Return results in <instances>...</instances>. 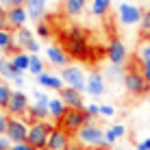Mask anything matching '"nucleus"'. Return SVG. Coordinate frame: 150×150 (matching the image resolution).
I'll return each mask as SVG.
<instances>
[{"label":"nucleus","instance_id":"bb28decb","mask_svg":"<svg viewBox=\"0 0 150 150\" xmlns=\"http://www.w3.org/2000/svg\"><path fill=\"white\" fill-rule=\"evenodd\" d=\"M28 72L33 76H39L41 72H46V63H44V59L39 57V52L37 54H30V65H28Z\"/></svg>","mask_w":150,"mask_h":150},{"label":"nucleus","instance_id":"4c0bfd02","mask_svg":"<svg viewBox=\"0 0 150 150\" xmlns=\"http://www.w3.org/2000/svg\"><path fill=\"white\" fill-rule=\"evenodd\" d=\"M11 150H35V148L30 146L28 142H13V146H11Z\"/></svg>","mask_w":150,"mask_h":150},{"label":"nucleus","instance_id":"7ed1b4c3","mask_svg":"<svg viewBox=\"0 0 150 150\" xmlns=\"http://www.w3.org/2000/svg\"><path fill=\"white\" fill-rule=\"evenodd\" d=\"M87 122H94V117H89V115L85 113V107H83V109L68 107V111L63 113V117H61V120L57 122V124H59L61 128H65L70 135H74V133H79Z\"/></svg>","mask_w":150,"mask_h":150},{"label":"nucleus","instance_id":"5701e85b","mask_svg":"<svg viewBox=\"0 0 150 150\" xmlns=\"http://www.w3.org/2000/svg\"><path fill=\"white\" fill-rule=\"evenodd\" d=\"M26 117L30 122H37V120H48L50 113H48V105H39V102H30Z\"/></svg>","mask_w":150,"mask_h":150},{"label":"nucleus","instance_id":"cd10ccee","mask_svg":"<svg viewBox=\"0 0 150 150\" xmlns=\"http://www.w3.org/2000/svg\"><path fill=\"white\" fill-rule=\"evenodd\" d=\"M137 26H139V35H142V39L150 37V9H146V11H144L142 22H139Z\"/></svg>","mask_w":150,"mask_h":150},{"label":"nucleus","instance_id":"393cba45","mask_svg":"<svg viewBox=\"0 0 150 150\" xmlns=\"http://www.w3.org/2000/svg\"><path fill=\"white\" fill-rule=\"evenodd\" d=\"M135 61L139 65H142V63H150V37L139 41L137 52H135Z\"/></svg>","mask_w":150,"mask_h":150},{"label":"nucleus","instance_id":"20e7f679","mask_svg":"<svg viewBox=\"0 0 150 150\" xmlns=\"http://www.w3.org/2000/svg\"><path fill=\"white\" fill-rule=\"evenodd\" d=\"M50 131H52V124H50L48 120L30 122V124H28V135H26V142H28L35 150H46V144H48Z\"/></svg>","mask_w":150,"mask_h":150},{"label":"nucleus","instance_id":"4468645a","mask_svg":"<svg viewBox=\"0 0 150 150\" xmlns=\"http://www.w3.org/2000/svg\"><path fill=\"white\" fill-rule=\"evenodd\" d=\"M44 52H46V61H48L50 65H54V68H65V65H70V54H68V50H65L63 46L50 44Z\"/></svg>","mask_w":150,"mask_h":150},{"label":"nucleus","instance_id":"6ab92c4d","mask_svg":"<svg viewBox=\"0 0 150 150\" xmlns=\"http://www.w3.org/2000/svg\"><path fill=\"white\" fill-rule=\"evenodd\" d=\"M15 50H20L15 44V33L11 28H0V52L13 54Z\"/></svg>","mask_w":150,"mask_h":150},{"label":"nucleus","instance_id":"37998d69","mask_svg":"<svg viewBox=\"0 0 150 150\" xmlns=\"http://www.w3.org/2000/svg\"><path fill=\"white\" fill-rule=\"evenodd\" d=\"M26 0H9V7H20V4H24Z\"/></svg>","mask_w":150,"mask_h":150},{"label":"nucleus","instance_id":"473e14b6","mask_svg":"<svg viewBox=\"0 0 150 150\" xmlns=\"http://www.w3.org/2000/svg\"><path fill=\"white\" fill-rule=\"evenodd\" d=\"M85 113H87L89 117L100 115V105H96V102H87V105H85Z\"/></svg>","mask_w":150,"mask_h":150},{"label":"nucleus","instance_id":"79ce46f5","mask_svg":"<svg viewBox=\"0 0 150 150\" xmlns=\"http://www.w3.org/2000/svg\"><path fill=\"white\" fill-rule=\"evenodd\" d=\"M65 150H85V146H83L81 142H79V144H74V142H72V144H70V146L65 148Z\"/></svg>","mask_w":150,"mask_h":150},{"label":"nucleus","instance_id":"f704fd0d","mask_svg":"<svg viewBox=\"0 0 150 150\" xmlns=\"http://www.w3.org/2000/svg\"><path fill=\"white\" fill-rule=\"evenodd\" d=\"M100 115L102 117H113L115 115V107L113 105H100Z\"/></svg>","mask_w":150,"mask_h":150},{"label":"nucleus","instance_id":"423d86ee","mask_svg":"<svg viewBox=\"0 0 150 150\" xmlns=\"http://www.w3.org/2000/svg\"><path fill=\"white\" fill-rule=\"evenodd\" d=\"M142 15H144V9L128 2V0H122L120 7H117V20L124 26H137L142 22Z\"/></svg>","mask_w":150,"mask_h":150},{"label":"nucleus","instance_id":"c85d7f7f","mask_svg":"<svg viewBox=\"0 0 150 150\" xmlns=\"http://www.w3.org/2000/svg\"><path fill=\"white\" fill-rule=\"evenodd\" d=\"M105 76L109 81H120L122 76H124V65H115V63H111L109 68L105 70Z\"/></svg>","mask_w":150,"mask_h":150},{"label":"nucleus","instance_id":"e433bc0d","mask_svg":"<svg viewBox=\"0 0 150 150\" xmlns=\"http://www.w3.org/2000/svg\"><path fill=\"white\" fill-rule=\"evenodd\" d=\"M105 139H107V144H109V146H113V144L117 142V135L113 133V128H111V126L105 131Z\"/></svg>","mask_w":150,"mask_h":150},{"label":"nucleus","instance_id":"ddd939ff","mask_svg":"<svg viewBox=\"0 0 150 150\" xmlns=\"http://www.w3.org/2000/svg\"><path fill=\"white\" fill-rule=\"evenodd\" d=\"M70 144H72V135L65 131V128H61L59 124H57V126H52V131H50L46 150H65Z\"/></svg>","mask_w":150,"mask_h":150},{"label":"nucleus","instance_id":"ea45409f","mask_svg":"<svg viewBox=\"0 0 150 150\" xmlns=\"http://www.w3.org/2000/svg\"><path fill=\"white\" fill-rule=\"evenodd\" d=\"M137 65H139V63H137ZM139 70H142L144 79H146V83H148V87H150V63H142V65H139Z\"/></svg>","mask_w":150,"mask_h":150},{"label":"nucleus","instance_id":"09e8293b","mask_svg":"<svg viewBox=\"0 0 150 150\" xmlns=\"http://www.w3.org/2000/svg\"><path fill=\"white\" fill-rule=\"evenodd\" d=\"M94 150H96V148H94Z\"/></svg>","mask_w":150,"mask_h":150},{"label":"nucleus","instance_id":"0eeeda50","mask_svg":"<svg viewBox=\"0 0 150 150\" xmlns=\"http://www.w3.org/2000/svg\"><path fill=\"white\" fill-rule=\"evenodd\" d=\"M61 79L68 87H74V89H79L85 94V83H87V76H85V70L81 68V65H65V68H61Z\"/></svg>","mask_w":150,"mask_h":150},{"label":"nucleus","instance_id":"a878e982","mask_svg":"<svg viewBox=\"0 0 150 150\" xmlns=\"http://www.w3.org/2000/svg\"><path fill=\"white\" fill-rule=\"evenodd\" d=\"M111 9V0H91V13L96 18H105Z\"/></svg>","mask_w":150,"mask_h":150},{"label":"nucleus","instance_id":"de8ad7c7","mask_svg":"<svg viewBox=\"0 0 150 150\" xmlns=\"http://www.w3.org/2000/svg\"><path fill=\"white\" fill-rule=\"evenodd\" d=\"M148 105H150V91H148Z\"/></svg>","mask_w":150,"mask_h":150},{"label":"nucleus","instance_id":"f03ea898","mask_svg":"<svg viewBox=\"0 0 150 150\" xmlns=\"http://www.w3.org/2000/svg\"><path fill=\"white\" fill-rule=\"evenodd\" d=\"M122 83H124V89L128 91L131 96H148V91H150V87H148V83L146 79H144V74H142V70H139V65H131L128 70H124V76H122Z\"/></svg>","mask_w":150,"mask_h":150},{"label":"nucleus","instance_id":"39448f33","mask_svg":"<svg viewBox=\"0 0 150 150\" xmlns=\"http://www.w3.org/2000/svg\"><path fill=\"white\" fill-rule=\"evenodd\" d=\"M79 142L83 144V146H91V148H109V144H107L105 139V131H102L98 124L94 122H87L85 126L81 128L79 133Z\"/></svg>","mask_w":150,"mask_h":150},{"label":"nucleus","instance_id":"9b49d317","mask_svg":"<svg viewBox=\"0 0 150 150\" xmlns=\"http://www.w3.org/2000/svg\"><path fill=\"white\" fill-rule=\"evenodd\" d=\"M85 94H89L91 98H100V96L107 94V76H105V72H91V74H87Z\"/></svg>","mask_w":150,"mask_h":150},{"label":"nucleus","instance_id":"f8f14e48","mask_svg":"<svg viewBox=\"0 0 150 150\" xmlns=\"http://www.w3.org/2000/svg\"><path fill=\"white\" fill-rule=\"evenodd\" d=\"M11 142H26V135H28V124L24 117H15L11 115L9 117V124H7V133H4Z\"/></svg>","mask_w":150,"mask_h":150},{"label":"nucleus","instance_id":"49530a36","mask_svg":"<svg viewBox=\"0 0 150 150\" xmlns=\"http://www.w3.org/2000/svg\"><path fill=\"white\" fill-rule=\"evenodd\" d=\"M0 4H2V7H9V0H0Z\"/></svg>","mask_w":150,"mask_h":150},{"label":"nucleus","instance_id":"c9c22d12","mask_svg":"<svg viewBox=\"0 0 150 150\" xmlns=\"http://www.w3.org/2000/svg\"><path fill=\"white\" fill-rule=\"evenodd\" d=\"M0 28H9V18H7V7L0 4Z\"/></svg>","mask_w":150,"mask_h":150},{"label":"nucleus","instance_id":"4be33fe9","mask_svg":"<svg viewBox=\"0 0 150 150\" xmlns=\"http://www.w3.org/2000/svg\"><path fill=\"white\" fill-rule=\"evenodd\" d=\"M65 111H68V105H65V102L61 100V96L50 98V102H48V113H50V120L59 122L61 117H63V113H65Z\"/></svg>","mask_w":150,"mask_h":150},{"label":"nucleus","instance_id":"1a4fd4ad","mask_svg":"<svg viewBox=\"0 0 150 150\" xmlns=\"http://www.w3.org/2000/svg\"><path fill=\"white\" fill-rule=\"evenodd\" d=\"M28 96L24 94L22 89H13L11 91V98H9L7 107H4V111L9 113V115H15V117H24L28 111Z\"/></svg>","mask_w":150,"mask_h":150},{"label":"nucleus","instance_id":"f3484780","mask_svg":"<svg viewBox=\"0 0 150 150\" xmlns=\"http://www.w3.org/2000/svg\"><path fill=\"white\" fill-rule=\"evenodd\" d=\"M59 96H61V100H63L68 107H76V109H83V107H85V100H83V91L74 89V87H68V85H65L63 89L59 91Z\"/></svg>","mask_w":150,"mask_h":150},{"label":"nucleus","instance_id":"a18cd8bd","mask_svg":"<svg viewBox=\"0 0 150 150\" xmlns=\"http://www.w3.org/2000/svg\"><path fill=\"white\" fill-rule=\"evenodd\" d=\"M137 150H148V148H146V146H144V144H142V142H139V144H137Z\"/></svg>","mask_w":150,"mask_h":150},{"label":"nucleus","instance_id":"a19ab883","mask_svg":"<svg viewBox=\"0 0 150 150\" xmlns=\"http://www.w3.org/2000/svg\"><path fill=\"white\" fill-rule=\"evenodd\" d=\"M111 128H113V133H115V135H117V139L126 135V126H124V124H113Z\"/></svg>","mask_w":150,"mask_h":150},{"label":"nucleus","instance_id":"9d476101","mask_svg":"<svg viewBox=\"0 0 150 150\" xmlns=\"http://www.w3.org/2000/svg\"><path fill=\"white\" fill-rule=\"evenodd\" d=\"M107 59L109 63H115V65H126L128 61V50H126V44L120 39V37H113L107 46Z\"/></svg>","mask_w":150,"mask_h":150},{"label":"nucleus","instance_id":"c756f323","mask_svg":"<svg viewBox=\"0 0 150 150\" xmlns=\"http://www.w3.org/2000/svg\"><path fill=\"white\" fill-rule=\"evenodd\" d=\"M11 91H13V89L7 85V81L0 79V109H4V107H7L9 98H11Z\"/></svg>","mask_w":150,"mask_h":150},{"label":"nucleus","instance_id":"72a5a7b5","mask_svg":"<svg viewBox=\"0 0 150 150\" xmlns=\"http://www.w3.org/2000/svg\"><path fill=\"white\" fill-rule=\"evenodd\" d=\"M9 113L4 111V109H0V135H4L7 133V124H9Z\"/></svg>","mask_w":150,"mask_h":150},{"label":"nucleus","instance_id":"c03bdc74","mask_svg":"<svg viewBox=\"0 0 150 150\" xmlns=\"http://www.w3.org/2000/svg\"><path fill=\"white\" fill-rule=\"evenodd\" d=\"M142 144H144V146H146V148L150 150V137H146V139H144V142H142Z\"/></svg>","mask_w":150,"mask_h":150},{"label":"nucleus","instance_id":"f257e3e1","mask_svg":"<svg viewBox=\"0 0 150 150\" xmlns=\"http://www.w3.org/2000/svg\"><path fill=\"white\" fill-rule=\"evenodd\" d=\"M63 48L72 59H87L89 57V35L81 26H70L63 33Z\"/></svg>","mask_w":150,"mask_h":150},{"label":"nucleus","instance_id":"2f4dec72","mask_svg":"<svg viewBox=\"0 0 150 150\" xmlns=\"http://www.w3.org/2000/svg\"><path fill=\"white\" fill-rule=\"evenodd\" d=\"M33 102H39V105H48V102H50V96L46 94V91H41V89H35V91H33Z\"/></svg>","mask_w":150,"mask_h":150},{"label":"nucleus","instance_id":"dca6fc26","mask_svg":"<svg viewBox=\"0 0 150 150\" xmlns=\"http://www.w3.org/2000/svg\"><path fill=\"white\" fill-rule=\"evenodd\" d=\"M37 83L44 87V89H50V91H61L65 87L61 74H52V72H41L37 76Z\"/></svg>","mask_w":150,"mask_h":150},{"label":"nucleus","instance_id":"58836bf2","mask_svg":"<svg viewBox=\"0 0 150 150\" xmlns=\"http://www.w3.org/2000/svg\"><path fill=\"white\" fill-rule=\"evenodd\" d=\"M11 146H13L11 139H9L7 135H0V150H11Z\"/></svg>","mask_w":150,"mask_h":150},{"label":"nucleus","instance_id":"aec40b11","mask_svg":"<svg viewBox=\"0 0 150 150\" xmlns=\"http://www.w3.org/2000/svg\"><path fill=\"white\" fill-rule=\"evenodd\" d=\"M63 13L68 18H79L81 13H85L87 9V0H63Z\"/></svg>","mask_w":150,"mask_h":150},{"label":"nucleus","instance_id":"7c9ffc66","mask_svg":"<svg viewBox=\"0 0 150 150\" xmlns=\"http://www.w3.org/2000/svg\"><path fill=\"white\" fill-rule=\"evenodd\" d=\"M35 35H37L39 39H50V35H52V28H50L48 22H37V26H35Z\"/></svg>","mask_w":150,"mask_h":150},{"label":"nucleus","instance_id":"2eb2a0df","mask_svg":"<svg viewBox=\"0 0 150 150\" xmlns=\"http://www.w3.org/2000/svg\"><path fill=\"white\" fill-rule=\"evenodd\" d=\"M7 18H9V28L11 30H18L22 26H26V22L30 20L24 4H20V7H7Z\"/></svg>","mask_w":150,"mask_h":150},{"label":"nucleus","instance_id":"6e6552de","mask_svg":"<svg viewBox=\"0 0 150 150\" xmlns=\"http://www.w3.org/2000/svg\"><path fill=\"white\" fill-rule=\"evenodd\" d=\"M13 33H15V44H18L20 50H26V52H30V54H37L41 50V46L37 41V35H35L30 28L22 26L18 30H13Z\"/></svg>","mask_w":150,"mask_h":150},{"label":"nucleus","instance_id":"a211bd4d","mask_svg":"<svg viewBox=\"0 0 150 150\" xmlns=\"http://www.w3.org/2000/svg\"><path fill=\"white\" fill-rule=\"evenodd\" d=\"M24 7H26L28 18L33 20V22H41V20L46 18V7H48V0H26V2H24Z\"/></svg>","mask_w":150,"mask_h":150},{"label":"nucleus","instance_id":"412c9836","mask_svg":"<svg viewBox=\"0 0 150 150\" xmlns=\"http://www.w3.org/2000/svg\"><path fill=\"white\" fill-rule=\"evenodd\" d=\"M13 63V68L18 72H28V65H30V52H26V50H15V52L9 57Z\"/></svg>","mask_w":150,"mask_h":150},{"label":"nucleus","instance_id":"b1692460","mask_svg":"<svg viewBox=\"0 0 150 150\" xmlns=\"http://www.w3.org/2000/svg\"><path fill=\"white\" fill-rule=\"evenodd\" d=\"M20 74H22V72H18V70L13 68V63H11V59H9V57H0V79L13 83Z\"/></svg>","mask_w":150,"mask_h":150}]
</instances>
